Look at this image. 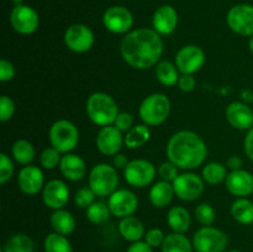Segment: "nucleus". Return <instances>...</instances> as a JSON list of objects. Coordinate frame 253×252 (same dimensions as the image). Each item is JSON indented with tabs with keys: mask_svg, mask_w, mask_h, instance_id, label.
Wrapping results in <instances>:
<instances>
[{
	"mask_svg": "<svg viewBox=\"0 0 253 252\" xmlns=\"http://www.w3.org/2000/svg\"><path fill=\"white\" fill-rule=\"evenodd\" d=\"M163 53L161 35L153 29H137L127 32L121 39L120 54L124 61L135 69L156 67Z\"/></svg>",
	"mask_w": 253,
	"mask_h": 252,
	"instance_id": "f257e3e1",
	"label": "nucleus"
},
{
	"mask_svg": "<svg viewBox=\"0 0 253 252\" xmlns=\"http://www.w3.org/2000/svg\"><path fill=\"white\" fill-rule=\"evenodd\" d=\"M166 155L179 169L190 170L204 163L208 147L198 133L182 130L170 136L166 146Z\"/></svg>",
	"mask_w": 253,
	"mask_h": 252,
	"instance_id": "f03ea898",
	"label": "nucleus"
},
{
	"mask_svg": "<svg viewBox=\"0 0 253 252\" xmlns=\"http://www.w3.org/2000/svg\"><path fill=\"white\" fill-rule=\"evenodd\" d=\"M86 115L95 125L109 126L114 125L116 116L119 115V106L115 99L103 91L93 93L86 100Z\"/></svg>",
	"mask_w": 253,
	"mask_h": 252,
	"instance_id": "7ed1b4c3",
	"label": "nucleus"
},
{
	"mask_svg": "<svg viewBox=\"0 0 253 252\" xmlns=\"http://www.w3.org/2000/svg\"><path fill=\"white\" fill-rule=\"evenodd\" d=\"M170 113V100L166 94L153 93L146 96L138 108V115L143 124L158 126L165 123Z\"/></svg>",
	"mask_w": 253,
	"mask_h": 252,
	"instance_id": "20e7f679",
	"label": "nucleus"
},
{
	"mask_svg": "<svg viewBox=\"0 0 253 252\" xmlns=\"http://www.w3.org/2000/svg\"><path fill=\"white\" fill-rule=\"evenodd\" d=\"M119 185L118 169L109 163H98L89 173V188L96 197H109Z\"/></svg>",
	"mask_w": 253,
	"mask_h": 252,
	"instance_id": "39448f33",
	"label": "nucleus"
},
{
	"mask_svg": "<svg viewBox=\"0 0 253 252\" xmlns=\"http://www.w3.org/2000/svg\"><path fill=\"white\" fill-rule=\"evenodd\" d=\"M48 138L52 147L61 153H71L79 142V131L72 121L61 119L52 124Z\"/></svg>",
	"mask_w": 253,
	"mask_h": 252,
	"instance_id": "423d86ee",
	"label": "nucleus"
},
{
	"mask_svg": "<svg viewBox=\"0 0 253 252\" xmlns=\"http://www.w3.org/2000/svg\"><path fill=\"white\" fill-rule=\"evenodd\" d=\"M192 242L197 252H225L229 237L217 227L203 226L195 232Z\"/></svg>",
	"mask_w": 253,
	"mask_h": 252,
	"instance_id": "0eeeda50",
	"label": "nucleus"
},
{
	"mask_svg": "<svg viewBox=\"0 0 253 252\" xmlns=\"http://www.w3.org/2000/svg\"><path fill=\"white\" fill-rule=\"evenodd\" d=\"M155 165L143 158H136L128 162L124 169L125 180L133 188H145L153 182L156 177Z\"/></svg>",
	"mask_w": 253,
	"mask_h": 252,
	"instance_id": "6e6552de",
	"label": "nucleus"
},
{
	"mask_svg": "<svg viewBox=\"0 0 253 252\" xmlns=\"http://www.w3.org/2000/svg\"><path fill=\"white\" fill-rule=\"evenodd\" d=\"M64 43L74 53H85L90 51L95 42V36L90 27L84 24H73L64 32Z\"/></svg>",
	"mask_w": 253,
	"mask_h": 252,
	"instance_id": "1a4fd4ad",
	"label": "nucleus"
},
{
	"mask_svg": "<svg viewBox=\"0 0 253 252\" xmlns=\"http://www.w3.org/2000/svg\"><path fill=\"white\" fill-rule=\"evenodd\" d=\"M108 205L113 216L124 219L135 214L138 208V198L132 190L116 189L109 195Z\"/></svg>",
	"mask_w": 253,
	"mask_h": 252,
	"instance_id": "9d476101",
	"label": "nucleus"
},
{
	"mask_svg": "<svg viewBox=\"0 0 253 252\" xmlns=\"http://www.w3.org/2000/svg\"><path fill=\"white\" fill-rule=\"evenodd\" d=\"M204 179L195 173H182L173 182L175 195L185 202L198 199L204 192Z\"/></svg>",
	"mask_w": 253,
	"mask_h": 252,
	"instance_id": "9b49d317",
	"label": "nucleus"
},
{
	"mask_svg": "<svg viewBox=\"0 0 253 252\" xmlns=\"http://www.w3.org/2000/svg\"><path fill=\"white\" fill-rule=\"evenodd\" d=\"M227 25L230 29L241 36H253V6L240 4L231 7L227 12Z\"/></svg>",
	"mask_w": 253,
	"mask_h": 252,
	"instance_id": "f8f14e48",
	"label": "nucleus"
},
{
	"mask_svg": "<svg viewBox=\"0 0 253 252\" xmlns=\"http://www.w3.org/2000/svg\"><path fill=\"white\" fill-rule=\"evenodd\" d=\"M174 63L182 74H194L204 66L205 53L200 47L188 44L182 47L175 54Z\"/></svg>",
	"mask_w": 253,
	"mask_h": 252,
	"instance_id": "ddd939ff",
	"label": "nucleus"
},
{
	"mask_svg": "<svg viewBox=\"0 0 253 252\" xmlns=\"http://www.w3.org/2000/svg\"><path fill=\"white\" fill-rule=\"evenodd\" d=\"M103 24L108 31L113 34H127L133 25V16L128 9L124 6H111L104 12Z\"/></svg>",
	"mask_w": 253,
	"mask_h": 252,
	"instance_id": "4468645a",
	"label": "nucleus"
},
{
	"mask_svg": "<svg viewBox=\"0 0 253 252\" xmlns=\"http://www.w3.org/2000/svg\"><path fill=\"white\" fill-rule=\"evenodd\" d=\"M10 22L16 32L21 35H31L39 29V14L27 5L15 6L10 14Z\"/></svg>",
	"mask_w": 253,
	"mask_h": 252,
	"instance_id": "2eb2a0df",
	"label": "nucleus"
},
{
	"mask_svg": "<svg viewBox=\"0 0 253 252\" xmlns=\"http://www.w3.org/2000/svg\"><path fill=\"white\" fill-rule=\"evenodd\" d=\"M42 198L47 208L52 210L63 209L69 200V188L63 180L52 179L44 184Z\"/></svg>",
	"mask_w": 253,
	"mask_h": 252,
	"instance_id": "dca6fc26",
	"label": "nucleus"
},
{
	"mask_svg": "<svg viewBox=\"0 0 253 252\" xmlns=\"http://www.w3.org/2000/svg\"><path fill=\"white\" fill-rule=\"evenodd\" d=\"M96 148L105 156H115L120 152L124 143V136L114 125L104 126L96 135Z\"/></svg>",
	"mask_w": 253,
	"mask_h": 252,
	"instance_id": "f3484780",
	"label": "nucleus"
},
{
	"mask_svg": "<svg viewBox=\"0 0 253 252\" xmlns=\"http://www.w3.org/2000/svg\"><path fill=\"white\" fill-rule=\"evenodd\" d=\"M17 184H19L20 190L25 194H37L44 187L43 172L37 166H25L17 174Z\"/></svg>",
	"mask_w": 253,
	"mask_h": 252,
	"instance_id": "a211bd4d",
	"label": "nucleus"
},
{
	"mask_svg": "<svg viewBox=\"0 0 253 252\" xmlns=\"http://www.w3.org/2000/svg\"><path fill=\"white\" fill-rule=\"evenodd\" d=\"M225 116L230 125L236 130L249 131L253 127V110L249 104L242 101H232L225 111Z\"/></svg>",
	"mask_w": 253,
	"mask_h": 252,
	"instance_id": "6ab92c4d",
	"label": "nucleus"
},
{
	"mask_svg": "<svg viewBox=\"0 0 253 252\" xmlns=\"http://www.w3.org/2000/svg\"><path fill=\"white\" fill-rule=\"evenodd\" d=\"M226 189L237 198H247L253 193V175L244 169L231 170L225 180Z\"/></svg>",
	"mask_w": 253,
	"mask_h": 252,
	"instance_id": "aec40b11",
	"label": "nucleus"
},
{
	"mask_svg": "<svg viewBox=\"0 0 253 252\" xmlns=\"http://www.w3.org/2000/svg\"><path fill=\"white\" fill-rule=\"evenodd\" d=\"M152 26L161 36L170 35L178 26V12L170 5H163L155 11L152 17Z\"/></svg>",
	"mask_w": 253,
	"mask_h": 252,
	"instance_id": "412c9836",
	"label": "nucleus"
},
{
	"mask_svg": "<svg viewBox=\"0 0 253 252\" xmlns=\"http://www.w3.org/2000/svg\"><path fill=\"white\" fill-rule=\"evenodd\" d=\"M59 170L66 179L78 182L86 174L85 161L74 153H64L59 163Z\"/></svg>",
	"mask_w": 253,
	"mask_h": 252,
	"instance_id": "4be33fe9",
	"label": "nucleus"
},
{
	"mask_svg": "<svg viewBox=\"0 0 253 252\" xmlns=\"http://www.w3.org/2000/svg\"><path fill=\"white\" fill-rule=\"evenodd\" d=\"M119 232L123 236V239L132 244V242L141 241L145 237L146 230L143 222L132 215V216L124 217L120 220Z\"/></svg>",
	"mask_w": 253,
	"mask_h": 252,
	"instance_id": "5701e85b",
	"label": "nucleus"
},
{
	"mask_svg": "<svg viewBox=\"0 0 253 252\" xmlns=\"http://www.w3.org/2000/svg\"><path fill=\"white\" fill-rule=\"evenodd\" d=\"M174 195L175 192L173 188V183L160 180L151 187L148 197H150V202L153 207L166 208L172 202Z\"/></svg>",
	"mask_w": 253,
	"mask_h": 252,
	"instance_id": "b1692460",
	"label": "nucleus"
},
{
	"mask_svg": "<svg viewBox=\"0 0 253 252\" xmlns=\"http://www.w3.org/2000/svg\"><path fill=\"white\" fill-rule=\"evenodd\" d=\"M167 224L173 232L185 234L192 224V217H190L189 211L184 207L175 205V207L170 208L168 211Z\"/></svg>",
	"mask_w": 253,
	"mask_h": 252,
	"instance_id": "393cba45",
	"label": "nucleus"
},
{
	"mask_svg": "<svg viewBox=\"0 0 253 252\" xmlns=\"http://www.w3.org/2000/svg\"><path fill=\"white\" fill-rule=\"evenodd\" d=\"M49 222L54 232L64 235V236L71 235L76 230V219L71 212L64 209L53 210L49 217Z\"/></svg>",
	"mask_w": 253,
	"mask_h": 252,
	"instance_id": "a878e982",
	"label": "nucleus"
},
{
	"mask_svg": "<svg viewBox=\"0 0 253 252\" xmlns=\"http://www.w3.org/2000/svg\"><path fill=\"white\" fill-rule=\"evenodd\" d=\"M179 73L175 63H172L169 61H160L155 67V74L157 81L160 82L162 85L174 86L178 84L179 81Z\"/></svg>",
	"mask_w": 253,
	"mask_h": 252,
	"instance_id": "bb28decb",
	"label": "nucleus"
},
{
	"mask_svg": "<svg viewBox=\"0 0 253 252\" xmlns=\"http://www.w3.org/2000/svg\"><path fill=\"white\" fill-rule=\"evenodd\" d=\"M151 131L148 125L140 124V125H133L130 130L124 136V143L127 148L135 150V148L142 147L143 145L150 141Z\"/></svg>",
	"mask_w": 253,
	"mask_h": 252,
	"instance_id": "cd10ccee",
	"label": "nucleus"
},
{
	"mask_svg": "<svg viewBox=\"0 0 253 252\" xmlns=\"http://www.w3.org/2000/svg\"><path fill=\"white\" fill-rule=\"evenodd\" d=\"M193 242L184 234L178 232L166 235L165 241L161 246L162 252H193Z\"/></svg>",
	"mask_w": 253,
	"mask_h": 252,
	"instance_id": "c85d7f7f",
	"label": "nucleus"
},
{
	"mask_svg": "<svg viewBox=\"0 0 253 252\" xmlns=\"http://www.w3.org/2000/svg\"><path fill=\"white\" fill-rule=\"evenodd\" d=\"M232 217L242 225L253 224V202L249 198H237L231 205Z\"/></svg>",
	"mask_w": 253,
	"mask_h": 252,
	"instance_id": "c756f323",
	"label": "nucleus"
},
{
	"mask_svg": "<svg viewBox=\"0 0 253 252\" xmlns=\"http://www.w3.org/2000/svg\"><path fill=\"white\" fill-rule=\"evenodd\" d=\"M226 165L220 162H209L204 166L202 170V177L205 183L210 185H217L225 182L227 177Z\"/></svg>",
	"mask_w": 253,
	"mask_h": 252,
	"instance_id": "7c9ffc66",
	"label": "nucleus"
},
{
	"mask_svg": "<svg viewBox=\"0 0 253 252\" xmlns=\"http://www.w3.org/2000/svg\"><path fill=\"white\" fill-rule=\"evenodd\" d=\"M35 148L30 141L20 138L16 140L11 146V155L17 163L21 165H30L35 158Z\"/></svg>",
	"mask_w": 253,
	"mask_h": 252,
	"instance_id": "2f4dec72",
	"label": "nucleus"
},
{
	"mask_svg": "<svg viewBox=\"0 0 253 252\" xmlns=\"http://www.w3.org/2000/svg\"><path fill=\"white\" fill-rule=\"evenodd\" d=\"M34 241L26 234H15L5 242L2 252H34Z\"/></svg>",
	"mask_w": 253,
	"mask_h": 252,
	"instance_id": "473e14b6",
	"label": "nucleus"
},
{
	"mask_svg": "<svg viewBox=\"0 0 253 252\" xmlns=\"http://www.w3.org/2000/svg\"><path fill=\"white\" fill-rule=\"evenodd\" d=\"M44 252H73V247L67 236L51 232L44 239Z\"/></svg>",
	"mask_w": 253,
	"mask_h": 252,
	"instance_id": "72a5a7b5",
	"label": "nucleus"
},
{
	"mask_svg": "<svg viewBox=\"0 0 253 252\" xmlns=\"http://www.w3.org/2000/svg\"><path fill=\"white\" fill-rule=\"evenodd\" d=\"M111 212L109 209L108 203L105 202H94L90 207L86 209V219L91 222V224L100 225L104 224L109 220Z\"/></svg>",
	"mask_w": 253,
	"mask_h": 252,
	"instance_id": "f704fd0d",
	"label": "nucleus"
},
{
	"mask_svg": "<svg viewBox=\"0 0 253 252\" xmlns=\"http://www.w3.org/2000/svg\"><path fill=\"white\" fill-rule=\"evenodd\" d=\"M194 216L197 221L203 226H211L216 220L215 209L208 203H200L194 210Z\"/></svg>",
	"mask_w": 253,
	"mask_h": 252,
	"instance_id": "c9c22d12",
	"label": "nucleus"
},
{
	"mask_svg": "<svg viewBox=\"0 0 253 252\" xmlns=\"http://www.w3.org/2000/svg\"><path fill=\"white\" fill-rule=\"evenodd\" d=\"M62 160V153L54 147H47L40 155V163L46 169H53L58 167Z\"/></svg>",
	"mask_w": 253,
	"mask_h": 252,
	"instance_id": "e433bc0d",
	"label": "nucleus"
},
{
	"mask_svg": "<svg viewBox=\"0 0 253 252\" xmlns=\"http://www.w3.org/2000/svg\"><path fill=\"white\" fill-rule=\"evenodd\" d=\"M95 193L90 188H81L76 192L74 195V204L81 209H88L94 202H95Z\"/></svg>",
	"mask_w": 253,
	"mask_h": 252,
	"instance_id": "4c0bfd02",
	"label": "nucleus"
},
{
	"mask_svg": "<svg viewBox=\"0 0 253 252\" xmlns=\"http://www.w3.org/2000/svg\"><path fill=\"white\" fill-rule=\"evenodd\" d=\"M15 166L6 153H0V183L6 184L14 174Z\"/></svg>",
	"mask_w": 253,
	"mask_h": 252,
	"instance_id": "58836bf2",
	"label": "nucleus"
},
{
	"mask_svg": "<svg viewBox=\"0 0 253 252\" xmlns=\"http://www.w3.org/2000/svg\"><path fill=\"white\" fill-rule=\"evenodd\" d=\"M178 170H179V168H178L174 163L170 162V161L168 160L166 161V162L161 163V166L158 167V175H160L161 180L173 183L177 179L178 175H179Z\"/></svg>",
	"mask_w": 253,
	"mask_h": 252,
	"instance_id": "ea45409f",
	"label": "nucleus"
},
{
	"mask_svg": "<svg viewBox=\"0 0 253 252\" xmlns=\"http://www.w3.org/2000/svg\"><path fill=\"white\" fill-rule=\"evenodd\" d=\"M15 114V103L11 98L2 95L0 98V120L6 123L14 116Z\"/></svg>",
	"mask_w": 253,
	"mask_h": 252,
	"instance_id": "a19ab883",
	"label": "nucleus"
},
{
	"mask_svg": "<svg viewBox=\"0 0 253 252\" xmlns=\"http://www.w3.org/2000/svg\"><path fill=\"white\" fill-rule=\"evenodd\" d=\"M143 241L147 245H150L152 249H156V247L162 246L163 241L166 239V235L163 234V231L161 229H157V227H153V229H150L148 231H146L145 237H143Z\"/></svg>",
	"mask_w": 253,
	"mask_h": 252,
	"instance_id": "79ce46f5",
	"label": "nucleus"
},
{
	"mask_svg": "<svg viewBox=\"0 0 253 252\" xmlns=\"http://www.w3.org/2000/svg\"><path fill=\"white\" fill-rule=\"evenodd\" d=\"M114 126H115L118 130H120L121 132H127L131 127L133 126V118L130 113H119V115L116 116L115 121H114Z\"/></svg>",
	"mask_w": 253,
	"mask_h": 252,
	"instance_id": "37998d69",
	"label": "nucleus"
},
{
	"mask_svg": "<svg viewBox=\"0 0 253 252\" xmlns=\"http://www.w3.org/2000/svg\"><path fill=\"white\" fill-rule=\"evenodd\" d=\"M16 71H15L14 64L7 59H1L0 61V81L1 82H10L14 79Z\"/></svg>",
	"mask_w": 253,
	"mask_h": 252,
	"instance_id": "c03bdc74",
	"label": "nucleus"
},
{
	"mask_svg": "<svg viewBox=\"0 0 253 252\" xmlns=\"http://www.w3.org/2000/svg\"><path fill=\"white\" fill-rule=\"evenodd\" d=\"M178 88L180 89L184 93H189L195 89L197 85V79L194 78L193 74H182L179 77V81H178Z\"/></svg>",
	"mask_w": 253,
	"mask_h": 252,
	"instance_id": "a18cd8bd",
	"label": "nucleus"
},
{
	"mask_svg": "<svg viewBox=\"0 0 253 252\" xmlns=\"http://www.w3.org/2000/svg\"><path fill=\"white\" fill-rule=\"evenodd\" d=\"M244 151L247 157L253 162V127L247 131V135L244 140Z\"/></svg>",
	"mask_w": 253,
	"mask_h": 252,
	"instance_id": "49530a36",
	"label": "nucleus"
},
{
	"mask_svg": "<svg viewBox=\"0 0 253 252\" xmlns=\"http://www.w3.org/2000/svg\"><path fill=\"white\" fill-rule=\"evenodd\" d=\"M126 252H153V249L150 245H147L145 241L141 240V241L132 242V244L127 247V251Z\"/></svg>",
	"mask_w": 253,
	"mask_h": 252,
	"instance_id": "de8ad7c7",
	"label": "nucleus"
},
{
	"mask_svg": "<svg viewBox=\"0 0 253 252\" xmlns=\"http://www.w3.org/2000/svg\"><path fill=\"white\" fill-rule=\"evenodd\" d=\"M128 162H130V161L127 160L126 155H124V153H120V152H119L118 155L114 156V158H113V165L116 169L124 170L126 168V166L128 165Z\"/></svg>",
	"mask_w": 253,
	"mask_h": 252,
	"instance_id": "09e8293b",
	"label": "nucleus"
},
{
	"mask_svg": "<svg viewBox=\"0 0 253 252\" xmlns=\"http://www.w3.org/2000/svg\"><path fill=\"white\" fill-rule=\"evenodd\" d=\"M226 167L230 170H239L242 167V160L239 156H231V157L227 158L226 161Z\"/></svg>",
	"mask_w": 253,
	"mask_h": 252,
	"instance_id": "8fccbe9b",
	"label": "nucleus"
},
{
	"mask_svg": "<svg viewBox=\"0 0 253 252\" xmlns=\"http://www.w3.org/2000/svg\"><path fill=\"white\" fill-rule=\"evenodd\" d=\"M249 47H250V51L253 54V36L250 37V41H249Z\"/></svg>",
	"mask_w": 253,
	"mask_h": 252,
	"instance_id": "3c124183",
	"label": "nucleus"
},
{
	"mask_svg": "<svg viewBox=\"0 0 253 252\" xmlns=\"http://www.w3.org/2000/svg\"><path fill=\"white\" fill-rule=\"evenodd\" d=\"M15 4V6H20V5H24L22 2H24V0H12Z\"/></svg>",
	"mask_w": 253,
	"mask_h": 252,
	"instance_id": "603ef678",
	"label": "nucleus"
},
{
	"mask_svg": "<svg viewBox=\"0 0 253 252\" xmlns=\"http://www.w3.org/2000/svg\"><path fill=\"white\" fill-rule=\"evenodd\" d=\"M227 252H241V251H239V250H231V251H227Z\"/></svg>",
	"mask_w": 253,
	"mask_h": 252,
	"instance_id": "864d4df0",
	"label": "nucleus"
}]
</instances>
